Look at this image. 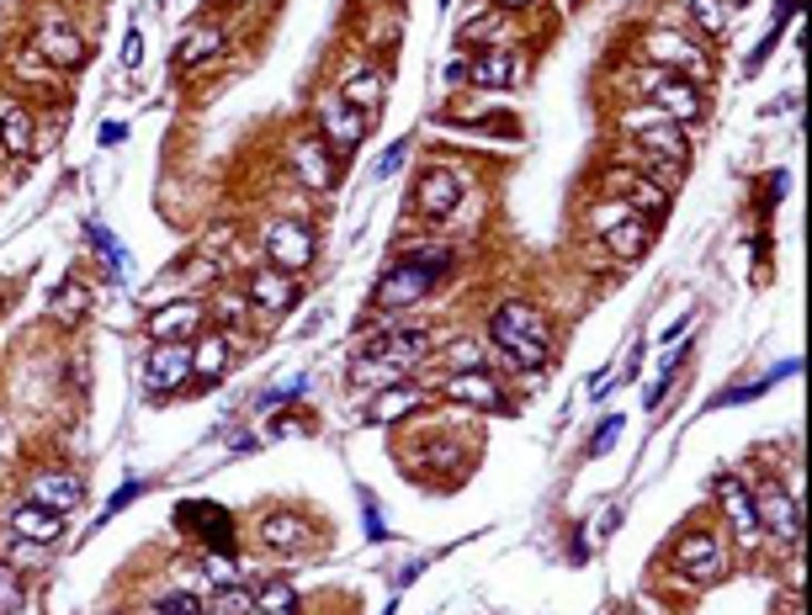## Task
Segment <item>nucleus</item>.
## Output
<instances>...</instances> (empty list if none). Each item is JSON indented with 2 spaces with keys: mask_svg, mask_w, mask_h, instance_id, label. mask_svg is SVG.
<instances>
[{
  "mask_svg": "<svg viewBox=\"0 0 812 615\" xmlns=\"http://www.w3.org/2000/svg\"><path fill=\"white\" fill-rule=\"evenodd\" d=\"M643 91L653 95V107H659L664 118H674V122H695L701 112H706V101H701V91H695V80H685V74L648 70Z\"/></svg>",
  "mask_w": 812,
  "mask_h": 615,
  "instance_id": "f257e3e1",
  "label": "nucleus"
},
{
  "mask_svg": "<svg viewBox=\"0 0 812 615\" xmlns=\"http://www.w3.org/2000/svg\"><path fill=\"white\" fill-rule=\"evenodd\" d=\"M626 128L632 133H643V149L659 160V165H685L691 160V143L680 139V128L674 122H659V112H626Z\"/></svg>",
  "mask_w": 812,
  "mask_h": 615,
  "instance_id": "f03ea898",
  "label": "nucleus"
},
{
  "mask_svg": "<svg viewBox=\"0 0 812 615\" xmlns=\"http://www.w3.org/2000/svg\"><path fill=\"white\" fill-rule=\"evenodd\" d=\"M265 255H271V265L277 271H303V265L313 261V234L309 223H298V218H282V223H271V234H265Z\"/></svg>",
  "mask_w": 812,
  "mask_h": 615,
  "instance_id": "7ed1b4c3",
  "label": "nucleus"
},
{
  "mask_svg": "<svg viewBox=\"0 0 812 615\" xmlns=\"http://www.w3.org/2000/svg\"><path fill=\"white\" fill-rule=\"evenodd\" d=\"M754 521L770 525L781 542H791V536L802 531V510H796V498H791L775 477H764L760 488H754Z\"/></svg>",
  "mask_w": 812,
  "mask_h": 615,
  "instance_id": "20e7f679",
  "label": "nucleus"
},
{
  "mask_svg": "<svg viewBox=\"0 0 812 615\" xmlns=\"http://www.w3.org/2000/svg\"><path fill=\"white\" fill-rule=\"evenodd\" d=\"M435 276H441L435 265H425V261H414V255H409V261H399L393 271H388V282H382V292H378V303H382V308H409V303H420V298L430 292V282H435Z\"/></svg>",
  "mask_w": 812,
  "mask_h": 615,
  "instance_id": "39448f33",
  "label": "nucleus"
},
{
  "mask_svg": "<svg viewBox=\"0 0 812 615\" xmlns=\"http://www.w3.org/2000/svg\"><path fill=\"white\" fill-rule=\"evenodd\" d=\"M489 334H494V345H515V340H537V345H548V319H542L531 303H504L500 313H494Z\"/></svg>",
  "mask_w": 812,
  "mask_h": 615,
  "instance_id": "423d86ee",
  "label": "nucleus"
},
{
  "mask_svg": "<svg viewBox=\"0 0 812 615\" xmlns=\"http://www.w3.org/2000/svg\"><path fill=\"white\" fill-rule=\"evenodd\" d=\"M187 377H191V351H187V340H170V345H154V351H149L143 382H149L154 393H170V387H181Z\"/></svg>",
  "mask_w": 812,
  "mask_h": 615,
  "instance_id": "0eeeda50",
  "label": "nucleus"
},
{
  "mask_svg": "<svg viewBox=\"0 0 812 615\" xmlns=\"http://www.w3.org/2000/svg\"><path fill=\"white\" fill-rule=\"evenodd\" d=\"M319 118H324V139H330L334 154H351L361 143V133H367V118H361L357 107H345V95H330Z\"/></svg>",
  "mask_w": 812,
  "mask_h": 615,
  "instance_id": "6e6552de",
  "label": "nucleus"
},
{
  "mask_svg": "<svg viewBox=\"0 0 812 615\" xmlns=\"http://www.w3.org/2000/svg\"><path fill=\"white\" fill-rule=\"evenodd\" d=\"M600 234H605V244H611V255H621V261H638L648 250V229L638 213H626V208H611L605 213V223H600Z\"/></svg>",
  "mask_w": 812,
  "mask_h": 615,
  "instance_id": "1a4fd4ad",
  "label": "nucleus"
},
{
  "mask_svg": "<svg viewBox=\"0 0 812 615\" xmlns=\"http://www.w3.org/2000/svg\"><path fill=\"white\" fill-rule=\"evenodd\" d=\"M11 536L17 542H32V546H48V542H59L64 536V521H59V510H43V504H32L27 498L22 510H11Z\"/></svg>",
  "mask_w": 812,
  "mask_h": 615,
  "instance_id": "9d476101",
  "label": "nucleus"
},
{
  "mask_svg": "<svg viewBox=\"0 0 812 615\" xmlns=\"http://www.w3.org/2000/svg\"><path fill=\"white\" fill-rule=\"evenodd\" d=\"M202 330V303H166L149 313V340L154 345H170V340H187V334Z\"/></svg>",
  "mask_w": 812,
  "mask_h": 615,
  "instance_id": "9b49d317",
  "label": "nucleus"
},
{
  "mask_svg": "<svg viewBox=\"0 0 812 615\" xmlns=\"http://www.w3.org/2000/svg\"><path fill=\"white\" fill-rule=\"evenodd\" d=\"M447 399H452V403H473V409H494V414H504V393H500V382L489 377L483 366H478V372H452V377H447Z\"/></svg>",
  "mask_w": 812,
  "mask_h": 615,
  "instance_id": "f8f14e48",
  "label": "nucleus"
},
{
  "mask_svg": "<svg viewBox=\"0 0 812 615\" xmlns=\"http://www.w3.org/2000/svg\"><path fill=\"white\" fill-rule=\"evenodd\" d=\"M648 53L659 59V64H669V74H701L706 70V59H701V48L691 43V38H680V32H653L648 38Z\"/></svg>",
  "mask_w": 812,
  "mask_h": 615,
  "instance_id": "ddd939ff",
  "label": "nucleus"
},
{
  "mask_svg": "<svg viewBox=\"0 0 812 615\" xmlns=\"http://www.w3.org/2000/svg\"><path fill=\"white\" fill-rule=\"evenodd\" d=\"M716 563H722V552H716V542L706 531H695V536H685V542L674 546V568L685 573V578H695V584H706L716 573Z\"/></svg>",
  "mask_w": 812,
  "mask_h": 615,
  "instance_id": "4468645a",
  "label": "nucleus"
},
{
  "mask_svg": "<svg viewBox=\"0 0 812 615\" xmlns=\"http://www.w3.org/2000/svg\"><path fill=\"white\" fill-rule=\"evenodd\" d=\"M80 498H86V483L74 473H38L32 477V504H43V510H59V515H64V510L80 504Z\"/></svg>",
  "mask_w": 812,
  "mask_h": 615,
  "instance_id": "2eb2a0df",
  "label": "nucleus"
},
{
  "mask_svg": "<svg viewBox=\"0 0 812 615\" xmlns=\"http://www.w3.org/2000/svg\"><path fill=\"white\" fill-rule=\"evenodd\" d=\"M462 202V175L457 170H425L420 175V208L430 218H447Z\"/></svg>",
  "mask_w": 812,
  "mask_h": 615,
  "instance_id": "dca6fc26",
  "label": "nucleus"
},
{
  "mask_svg": "<svg viewBox=\"0 0 812 615\" xmlns=\"http://www.w3.org/2000/svg\"><path fill=\"white\" fill-rule=\"evenodd\" d=\"M616 181V191H626V213H638V218H664L669 213V191L664 186H653V181H643V175H611Z\"/></svg>",
  "mask_w": 812,
  "mask_h": 615,
  "instance_id": "f3484780",
  "label": "nucleus"
},
{
  "mask_svg": "<svg viewBox=\"0 0 812 615\" xmlns=\"http://www.w3.org/2000/svg\"><path fill=\"white\" fill-rule=\"evenodd\" d=\"M229 334H208V340H197V351H191V377L197 382H218L229 372Z\"/></svg>",
  "mask_w": 812,
  "mask_h": 615,
  "instance_id": "a211bd4d",
  "label": "nucleus"
},
{
  "mask_svg": "<svg viewBox=\"0 0 812 615\" xmlns=\"http://www.w3.org/2000/svg\"><path fill=\"white\" fill-rule=\"evenodd\" d=\"M468 74H473V85H515L521 80V59L504 53V48H489L483 59L468 64Z\"/></svg>",
  "mask_w": 812,
  "mask_h": 615,
  "instance_id": "6ab92c4d",
  "label": "nucleus"
},
{
  "mask_svg": "<svg viewBox=\"0 0 812 615\" xmlns=\"http://www.w3.org/2000/svg\"><path fill=\"white\" fill-rule=\"evenodd\" d=\"M43 59H48V64H59V70H74V64L86 59V43H80V32H70L64 22H48V27H43Z\"/></svg>",
  "mask_w": 812,
  "mask_h": 615,
  "instance_id": "aec40b11",
  "label": "nucleus"
},
{
  "mask_svg": "<svg viewBox=\"0 0 812 615\" xmlns=\"http://www.w3.org/2000/svg\"><path fill=\"white\" fill-rule=\"evenodd\" d=\"M420 403H425V393H420V387H382L378 399H372V409H367V414H372L378 425H393V420L414 414Z\"/></svg>",
  "mask_w": 812,
  "mask_h": 615,
  "instance_id": "412c9836",
  "label": "nucleus"
},
{
  "mask_svg": "<svg viewBox=\"0 0 812 615\" xmlns=\"http://www.w3.org/2000/svg\"><path fill=\"white\" fill-rule=\"evenodd\" d=\"M250 303L287 308V303H292V276H287V271H277V265H261V271L250 276Z\"/></svg>",
  "mask_w": 812,
  "mask_h": 615,
  "instance_id": "4be33fe9",
  "label": "nucleus"
},
{
  "mask_svg": "<svg viewBox=\"0 0 812 615\" xmlns=\"http://www.w3.org/2000/svg\"><path fill=\"white\" fill-rule=\"evenodd\" d=\"M716 494H722V504H728V515H733V525H739V536H754V531H760V521H754V498H749V488H743L739 477H716Z\"/></svg>",
  "mask_w": 812,
  "mask_h": 615,
  "instance_id": "5701e85b",
  "label": "nucleus"
},
{
  "mask_svg": "<svg viewBox=\"0 0 812 615\" xmlns=\"http://www.w3.org/2000/svg\"><path fill=\"white\" fill-rule=\"evenodd\" d=\"M0 143L11 154H27L32 149V118H27L22 101H0Z\"/></svg>",
  "mask_w": 812,
  "mask_h": 615,
  "instance_id": "b1692460",
  "label": "nucleus"
},
{
  "mask_svg": "<svg viewBox=\"0 0 812 615\" xmlns=\"http://www.w3.org/2000/svg\"><path fill=\"white\" fill-rule=\"evenodd\" d=\"M261 542L265 546H277V552H298V546L309 542V525L298 521V515H265L261 521Z\"/></svg>",
  "mask_w": 812,
  "mask_h": 615,
  "instance_id": "393cba45",
  "label": "nucleus"
},
{
  "mask_svg": "<svg viewBox=\"0 0 812 615\" xmlns=\"http://www.w3.org/2000/svg\"><path fill=\"white\" fill-rule=\"evenodd\" d=\"M420 351H430V334L425 330H399V334H382L378 345H372V355H388V361H399V366H409Z\"/></svg>",
  "mask_w": 812,
  "mask_h": 615,
  "instance_id": "a878e982",
  "label": "nucleus"
},
{
  "mask_svg": "<svg viewBox=\"0 0 812 615\" xmlns=\"http://www.w3.org/2000/svg\"><path fill=\"white\" fill-rule=\"evenodd\" d=\"M340 95H345V107H357L361 118H372V112L382 107V74H372V70L357 74V80H345V91Z\"/></svg>",
  "mask_w": 812,
  "mask_h": 615,
  "instance_id": "bb28decb",
  "label": "nucleus"
},
{
  "mask_svg": "<svg viewBox=\"0 0 812 615\" xmlns=\"http://www.w3.org/2000/svg\"><path fill=\"white\" fill-rule=\"evenodd\" d=\"M298 170H303V175H309V186H319V191L334 181V170H330V160H324V143H319V139L298 143Z\"/></svg>",
  "mask_w": 812,
  "mask_h": 615,
  "instance_id": "cd10ccee",
  "label": "nucleus"
},
{
  "mask_svg": "<svg viewBox=\"0 0 812 615\" xmlns=\"http://www.w3.org/2000/svg\"><path fill=\"white\" fill-rule=\"evenodd\" d=\"M404 372L399 361H388V355H361V361H351V382L357 387H372V382H393Z\"/></svg>",
  "mask_w": 812,
  "mask_h": 615,
  "instance_id": "c85d7f7f",
  "label": "nucleus"
},
{
  "mask_svg": "<svg viewBox=\"0 0 812 615\" xmlns=\"http://www.w3.org/2000/svg\"><path fill=\"white\" fill-rule=\"evenodd\" d=\"M218 48H223V38H218V27H197V32H191L187 43H181V53H176V59H181V64H208V59H213Z\"/></svg>",
  "mask_w": 812,
  "mask_h": 615,
  "instance_id": "c756f323",
  "label": "nucleus"
},
{
  "mask_svg": "<svg viewBox=\"0 0 812 615\" xmlns=\"http://www.w3.org/2000/svg\"><path fill=\"white\" fill-rule=\"evenodd\" d=\"M500 351L510 355L521 372H542V366H548V345H537V340H515V345H500Z\"/></svg>",
  "mask_w": 812,
  "mask_h": 615,
  "instance_id": "7c9ffc66",
  "label": "nucleus"
},
{
  "mask_svg": "<svg viewBox=\"0 0 812 615\" xmlns=\"http://www.w3.org/2000/svg\"><path fill=\"white\" fill-rule=\"evenodd\" d=\"M86 303H91V298H86V286H74V282H64L59 292H53V313H59L64 324H74V319L86 313Z\"/></svg>",
  "mask_w": 812,
  "mask_h": 615,
  "instance_id": "2f4dec72",
  "label": "nucleus"
},
{
  "mask_svg": "<svg viewBox=\"0 0 812 615\" xmlns=\"http://www.w3.org/2000/svg\"><path fill=\"white\" fill-rule=\"evenodd\" d=\"M255 605H265L271 615H287L292 605H298V594H292V584H261V594H255Z\"/></svg>",
  "mask_w": 812,
  "mask_h": 615,
  "instance_id": "473e14b6",
  "label": "nucleus"
},
{
  "mask_svg": "<svg viewBox=\"0 0 812 615\" xmlns=\"http://www.w3.org/2000/svg\"><path fill=\"white\" fill-rule=\"evenodd\" d=\"M452 366H457V372H478V366H483L478 340H457V345H452Z\"/></svg>",
  "mask_w": 812,
  "mask_h": 615,
  "instance_id": "72a5a7b5",
  "label": "nucleus"
},
{
  "mask_svg": "<svg viewBox=\"0 0 812 615\" xmlns=\"http://www.w3.org/2000/svg\"><path fill=\"white\" fill-rule=\"evenodd\" d=\"M250 605H255V599H250L244 589H234V584H229V589L218 594V605H213V611H223V615H244Z\"/></svg>",
  "mask_w": 812,
  "mask_h": 615,
  "instance_id": "f704fd0d",
  "label": "nucleus"
},
{
  "mask_svg": "<svg viewBox=\"0 0 812 615\" xmlns=\"http://www.w3.org/2000/svg\"><path fill=\"white\" fill-rule=\"evenodd\" d=\"M0 611H22V584L0 568Z\"/></svg>",
  "mask_w": 812,
  "mask_h": 615,
  "instance_id": "c9c22d12",
  "label": "nucleus"
},
{
  "mask_svg": "<svg viewBox=\"0 0 812 615\" xmlns=\"http://www.w3.org/2000/svg\"><path fill=\"white\" fill-rule=\"evenodd\" d=\"M691 17L701 27H706V32H716V27H722V11H716V0H691Z\"/></svg>",
  "mask_w": 812,
  "mask_h": 615,
  "instance_id": "e433bc0d",
  "label": "nucleus"
},
{
  "mask_svg": "<svg viewBox=\"0 0 812 615\" xmlns=\"http://www.w3.org/2000/svg\"><path fill=\"white\" fill-rule=\"evenodd\" d=\"M504 27V17H483V22H468L462 27V43H473V38H494Z\"/></svg>",
  "mask_w": 812,
  "mask_h": 615,
  "instance_id": "4c0bfd02",
  "label": "nucleus"
},
{
  "mask_svg": "<svg viewBox=\"0 0 812 615\" xmlns=\"http://www.w3.org/2000/svg\"><path fill=\"white\" fill-rule=\"evenodd\" d=\"M154 605L170 615H197V599H191V594H166V599H154Z\"/></svg>",
  "mask_w": 812,
  "mask_h": 615,
  "instance_id": "58836bf2",
  "label": "nucleus"
},
{
  "mask_svg": "<svg viewBox=\"0 0 812 615\" xmlns=\"http://www.w3.org/2000/svg\"><path fill=\"white\" fill-rule=\"evenodd\" d=\"M208 578L229 589V584H234V563H229V557H208Z\"/></svg>",
  "mask_w": 812,
  "mask_h": 615,
  "instance_id": "ea45409f",
  "label": "nucleus"
},
{
  "mask_svg": "<svg viewBox=\"0 0 812 615\" xmlns=\"http://www.w3.org/2000/svg\"><path fill=\"white\" fill-rule=\"evenodd\" d=\"M139 53H143L139 32H128V43H122V59H128V64H139Z\"/></svg>",
  "mask_w": 812,
  "mask_h": 615,
  "instance_id": "a19ab883",
  "label": "nucleus"
},
{
  "mask_svg": "<svg viewBox=\"0 0 812 615\" xmlns=\"http://www.w3.org/2000/svg\"><path fill=\"white\" fill-rule=\"evenodd\" d=\"M500 6H525V0H500Z\"/></svg>",
  "mask_w": 812,
  "mask_h": 615,
  "instance_id": "79ce46f5",
  "label": "nucleus"
},
{
  "mask_svg": "<svg viewBox=\"0 0 812 615\" xmlns=\"http://www.w3.org/2000/svg\"><path fill=\"white\" fill-rule=\"evenodd\" d=\"M149 615H170V611H160V605H154V611H149Z\"/></svg>",
  "mask_w": 812,
  "mask_h": 615,
  "instance_id": "37998d69",
  "label": "nucleus"
},
{
  "mask_svg": "<svg viewBox=\"0 0 812 615\" xmlns=\"http://www.w3.org/2000/svg\"><path fill=\"white\" fill-rule=\"evenodd\" d=\"M197 615H223V611H197Z\"/></svg>",
  "mask_w": 812,
  "mask_h": 615,
  "instance_id": "c03bdc74",
  "label": "nucleus"
}]
</instances>
